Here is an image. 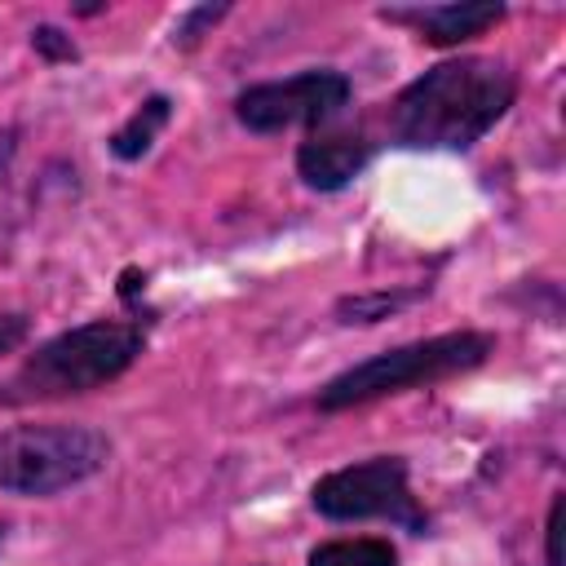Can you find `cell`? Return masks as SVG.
I'll return each mask as SVG.
<instances>
[{
  "label": "cell",
  "mask_w": 566,
  "mask_h": 566,
  "mask_svg": "<svg viewBox=\"0 0 566 566\" xmlns=\"http://www.w3.org/2000/svg\"><path fill=\"white\" fill-rule=\"evenodd\" d=\"M517 97V75L495 57L429 66L394 102V133L416 150H464L482 142Z\"/></svg>",
  "instance_id": "cell-1"
},
{
  "label": "cell",
  "mask_w": 566,
  "mask_h": 566,
  "mask_svg": "<svg viewBox=\"0 0 566 566\" xmlns=\"http://www.w3.org/2000/svg\"><path fill=\"white\" fill-rule=\"evenodd\" d=\"M137 354H142V327L137 323H119V318L80 323L71 332L44 340L0 385V402L22 407V402H53V398L93 394V389L119 380Z\"/></svg>",
  "instance_id": "cell-2"
},
{
  "label": "cell",
  "mask_w": 566,
  "mask_h": 566,
  "mask_svg": "<svg viewBox=\"0 0 566 566\" xmlns=\"http://www.w3.org/2000/svg\"><path fill=\"white\" fill-rule=\"evenodd\" d=\"M495 349V336L486 332H442L429 340H411L385 354H371L354 367H345L340 376H332L318 389V407L323 411H345L385 394H402V389H420V385H438L451 380L460 371H473L478 363H486V354Z\"/></svg>",
  "instance_id": "cell-3"
},
{
  "label": "cell",
  "mask_w": 566,
  "mask_h": 566,
  "mask_svg": "<svg viewBox=\"0 0 566 566\" xmlns=\"http://www.w3.org/2000/svg\"><path fill=\"white\" fill-rule=\"evenodd\" d=\"M111 442L93 424H9L0 429V491L9 495H57L102 473Z\"/></svg>",
  "instance_id": "cell-4"
},
{
  "label": "cell",
  "mask_w": 566,
  "mask_h": 566,
  "mask_svg": "<svg viewBox=\"0 0 566 566\" xmlns=\"http://www.w3.org/2000/svg\"><path fill=\"white\" fill-rule=\"evenodd\" d=\"M310 500L332 522L389 517V522H402L407 531H424V513L407 482V460H398V455H371L363 464L332 469L314 482Z\"/></svg>",
  "instance_id": "cell-5"
},
{
  "label": "cell",
  "mask_w": 566,
  "mask_h": 566,
  "mask_svg": "<svg viewBox=\"0 0 566 566\" xmlns=\"http://www.w3.org/2000/svg\"><path fill=\"white\" fill-rule=\"evenodd\" d=\"M349 102V80L340 71H301L287 80L252 84L234 97V115L252 133H283L296 124H327Z\"/></svg>",
  "instance_id": "cell-6"
},
{
  "label": "cell",
  "mask_w": 566,
  "mask_h": 566,
  "mask_svg": "<svg viewBox=\"0 0 566 566\" xmlns=\"http://www.w3.org/2000/svg\"><path fill=\"white\" fill-rule=\"evenodd\" d=\"M371 159V142L358 133H310L296 150V172L314 190H340Z\"/></svg>",
  "instance_id": "cell-7"
},
{
  "label": "cell",
  "mask_w": 566,
  "mask_h": 566,
  "mask_svg": "<svg viewBox=\"0 0 566 566\" xmlns=\"http://www.w3.org/2000/svg\"><path fill=\"white\" fill-rule=\"evenodd\" d=\"M380 18L411 27L420 40H429L438 49H451V44H464V40L491 31L504 18V4H473V0L469 4H424V9H385Z\"/></svg>",
  "instance_id": "cell-8"
},
{
  "label": "cell",
  "mask_w": 566,
  "mask_h": 566,
  "mask_svg": "<svg viewBox=\"0 0 566 566\" xmlns=\"http://www.w3.org/2000/svg\"><path fill=\"white\" fill-rule=\"evenodd\" d=\"M168 115H172V102L164 97V93H155V97H146L119 128H115V137H111V150L119 155V159H142L150 146H155V137H159V128L168 124Z\"/></svg>",
  "instance_id": "cell-9"
},
{
  "label": "cell",
  "mask_w": 566,
  "mask_h": 566,
  "mask_svg": "<svg viewBox=\"0 0 566 566\" xmlns=\"http://www.w3.org/2000/svg\"><path fill=\"white\" fill-rule=\"evenodd\" d=\"M310 566H398V553L389 539L354 535V539H327L310 553Z\"/></svg>",
  "instance_id": "cell-10"
},
{
  "label": "cell",
  "mask_w": 566,
  "mask_h": 566,
  "mask_svg": "<svg viewBox=\"0 0 566 566\" xmlns=\"http://www.w3.org/2000/svg\"><path fill=\"white\" fill-rule=\"evenodd\" d=\"M411 296H389V292H380V296H349V301H340L336 305V314L345 318V323H376V318H385L389 310H398V305H407Z\"/></svg>",
  "instance_id": "cell-11"
},
{
  "label": "cell",
  "mask_w": 566,
  "mask_h": 566,
  "mask_svg": "<svg viewBox=\"0 0 566 566\" xmlns=\"http://www.w3.org/2000/svg\"><path fill=\"white\" fill-rule=\"evenodd\" d=\"M31 44H35L49 62H71V57H75L71 35H62L57 27H35V31H31Z\"/></svg>",
  "instance_id": "cell-12"
},
{
  "label": "cell",
  "mask_w": 566,
  "mask_h": 566,
  "mask_svg": "<svg viewBox=\"0 0 566 566\" xmlns=\"http://www.w3.org/2000/svg\"><path fill=\"white\" fill-rule=\"evenodd\" d=\"M562 509H566V500L553 495L548 522H544V553H548V566H562Z\"/></svg>",
  "instance_id": "cell-13"
},
{
  "label": "cell",
  "mask_w": 566,
  "mask_h": 566,
  "mask_svg": "<svg viewBox=\"0 0 566 566\" xmlns=\"http://www.w3.org/2000/svg\"><path fill=\"white\" fill-rule=\"evenodd\" d=\"M27 332H31L27 314H0V354H13L27 340Z\"/></svg>",
  "instance_id": "cell-14"
},
{
  "label": "cell",
  "mask_w": 566,
  "mask_h": 566,
  "mask_svg": "<svg viewBox=\"0 0 566 566\" xmlns=\"http://www.w3.org/2000/svg\"><path fill=\"white\" fill-rule=\"evenodd\" d=\"M226 13V4H217V9H195L190 18H186V27H177V35H181V44H190V40H199V27H208V22H217Z\"/></svg>",
  "instance_id": "cell-15"
},
{
  "label": "cell",
  "mask_w": 566,
  "mask_h": 566,
  "mask_svg": "<svg viewBox=\"0 0 566 566\" xmlns=\"http://www.w3.org/2000/svg\"><path fill=\"white\" fill-rule=\"evenodd\" d=\"M0 535H4V531H0Z\"/></svg>",
  "instance_id": "cell-16"
}]
</instances>
